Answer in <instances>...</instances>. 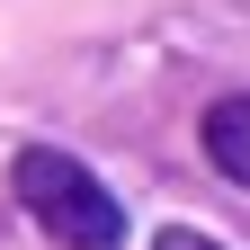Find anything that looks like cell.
<instances>
[{
	"instance_id": "cell-3",
	"label": "cell",
	"mask_w": 250,
	"mask_h": 250,
	"mask_svg": "<svg viewBox=\"0 0 250 250\" xmlns=\"http://www.w3.org/2000/svg\"><path fill=\"white\" fill-rule=\"evenodd\" d=\"M152 250H224V241H206V232H188V224H170V232L152 241Z\"/></svg>"
},
{
	"instance_id": "cell-1",
	"label": "cell",
	"mask_w": 250,
	"mask_h": 250,
	"mask_svg": "<svg viewBox=\"0 0 250 250\" xmlns=\"http://www.w3.org/2000/svg\"><path fill=\"white\" fill-rule=\"evenodd\" d=\"M9 179H18V206L36 214L62 250H116V241H125V206L99 188V170H89V161L36 143V152H18Z\"/></svg>"
},
{
	"instance_id": "cell-2",
	"label": "cell",
	"mask_w": 250,
	"mask_h": 250,
	"mask_svg": "<svg viewBox=\"0 0 250 250\" xmlns=\"http://www.w3.org/2000/svg\"><path fill=\"white\" fill-rule=\"evenodd\" d=\"M206 152H214V170L232 188H250V99H224L206 116Z\"/></svg>"
}]
</instances>
